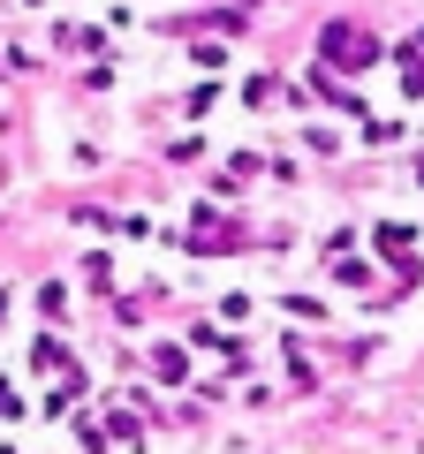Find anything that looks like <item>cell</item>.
<instances>
[{"mask_svg": "<svg viewBox=\"0 0 424 454\" xmlns=\"http://www.w3.org/2000/svg\"><path fill=\"white\" fill-rule=\"evenodd\" d=\"M372 243H379V258H387L394 265V273H417V258H409V243H417V235H409V227H379V235H372Z\"/></svg>", "mask_w": 424, "mask_h": 454, "instance_id": "cell-1", "label": "cell"}, {"mask_svg": "<svg viewBox=\"0 0 424 454\" xmlns=\"http://www.w3.org/2000/svg\"><path fill=\"white\" fill-rule=\"evenodd\" d=\"M326 53H342V61H372V38H364V31H342V23H334V31H326Z\"/></svg>", "mask_w": 424, "mask_h": 454, "instance_id": "cell-2", "label": "cell"}, {"mask_svg": "<svg viewBox=\"0 0 424 454\" xmlns=\"http://www.w3.org/2000/svg\"><path fill=\"white\" fill-rule=\"evenodd\" d=\"M31 364H38V372H68V348H61V340H38Z\"/></svg>", "mask_w": 424, "mask_h": 454, "instance_id": "cell-3", "label": "cell"}, {"mask_svg": "<svg viewBox=\"0 0 424 454\" xmlns=\"http://www.w3.org/2000/svg\"><path fill=\"white\" fill-rule=\"evenodd\" d=\"M152 372H160L167 387H175V379H182V348H160V356H152Z\"/></svg>", "mask_w": 424, "mask_h": 454, "instance_id": "cell-4", "label": "cell"}]
</instances>
